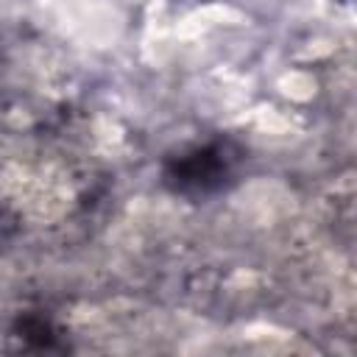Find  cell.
Wrapping results in <instances>:
<instances>
[{"mask_svg": "<svg viewBox=\"0 0 357 357\" xmlns=\"http://www.w3.org/2000/svg\"><path fill=\"white\" fill-rule=\"evenodd\" d=\"M237 153L229 142H209L173 156L165 167V181L181 195L218 192L231 176Z\"/></svg>", "mask_w": 357, "mask_h": 357, "instance_id": "1", "label": "cell"}]
</instances>
